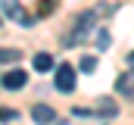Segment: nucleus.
I'll use <instances>...</instances> for the list:
<instances>
[{
    "label": "nucleus",
    "instance_id": "obj_8",
    "mask_svg": "<svg viewBox=\"0 0 134 125\" xmlns=\"http://www.w3.org/2000/svg\"><path fill=\"white\" fill-rule=\"evenodd\" d=\"M22 53L19 50H0V62H19Z\"/></svg>",
    "mask_w": 134,
    "mask_h": 125
},
{
    "label": "nucleus",
    "instance_id": "obj_1",
    "mask_svg": "<svg viewBox=\"0 0 134 125\" xmlns=\"http://www.w3.org/2000/svg\"><path fill=\"white\" fill-rule=\"evenodd\" d=\"M97 9H87V13H81L78 16V22L72 25V31H69V38H66V47H75V44H81L91 31H94V25H97Z\"/></svg>",
    "mask_w": 134,
    "mask_h": 125
},
{
    "label": "nucleus",
    "instance_id": "obj_6",
    "mask_svg": "<svg viewBox=\"0 0 134 125\" xmlns=\"http://www.w3.org/2000/svg\"><path fill=\"white\" fill-rule=\"evenodd\" d=\"M53 69V56L50 53H37L34 56V72H50Z\"/></svg>",
    "mask_w": 134,
    "mask_h": 125
},
{
    "label": "nucleus",
    "instance_id": "obj_3",
    "mask_svg": "<svg viewBox=\"0 0 134 125\" xmlns=\"http://www.w3.org/2000/svg\"><path fill=\"white\" fill-rule=\"evenodd\" d=\"M0 85H3L6 91H22V88L28 85V72H22V69H9V72L0 78Z\"/></svg>",
    "mask_w": 134,
    "mask_h": 125
},
{
    "label": "nucleus",
    "instance_id": "obj_9",
    "mask_svg": "<svg viewBox=\"0 0 134 125\" xmlns=\"http://www.w3.org/2000/svg\"><path fill=\"white\" fill-rule=\"evenodd\" d=\"M81 72H97V56H81Z\"/></svg>",
    "mask_w": 134,
    "mask_h": 125
},
{
    "label": "nucleus",
    "instance_id": "obj_7",
    "mask_svg": "<svg viewBox=\"0 0 134 125\" xmlns=\"http://www.w3.org/2000/svg\"><path fill=\"white\" fill-rule=\"evenodd\" d=\"M115 88H119V94H122V97H131V72H125V75L115 81Z\"/></svg>",
    "mask_w": 134,
    "mask_h": 125
},
{
    "label": "nucleus",
    "instance_id": "obj_11",
    "mask_svg": "<svg viewBox=\"0 0 134 125\" xmlns=\"http://www.w3.org/2000/svg\"><path fill=\"white\" fill-rule=\"evenodd\" d=\"M9 119H16V110H9V106H0V122H9Z\"/></svg>",
    "mask_w": 134,
    "mask_h": 125
},
{
    "label": "nucleus",
    "instance_id": "obj_4",
    "mask_svg": "<svg viewBox=\"0 0 134 125\" xmlns=\"http://www.w3.org/2000/svg\"><path fill=\"white\" fill-rule=\"evenodd\" d=\"M3 13H6L13 22H19V25H31V22H34L31 16L22 9V3H19V0H3Z\"/></svg>",
    "mask_w": 134,
    "mask_h": 125
},
{
    "label": "nucleus",
    "instance_id": "obj_10",
    "mask_svg": "<svg viewBox=\"0 0 134 125\" xmlns=\"http://www.w3.org/2000/svg\"><path fill=\"white\" fill-rule=\"evenodd\" d=\"M56 6V0H41V6H37V16H50V9Z\"/></svg>",
    "mask_w": 134,
    "mask_h": 125
},
{
    "label": "nucleus",
    "instance_id": "obj_13",
    "mask_svg": "<svg viewBox=\"0 0 134 125\" xmlns=\"http://www.w3.org/2000/svg\"><path fill=\"white\" fill-rule=\"evenodd\" d=\"M97 44H100V50L109 47V31H97Z\"/></svg>",
    "mask_w": 134,
    "mask_h": 125
},
{
    "label": "nucleus",
    "instance_id": "obj_12",
    "mask_svg": "<svg viewBox=\"0 0 134 125\" xmlns=\"http://www.w3.org/2000/svg\"><path fill=\"white\" fill-rule=\"evenodd\" d=\"M100 116H115V106H112V103H109V100H100Z\"/></svg>",
    "mask_w": 134,
    "mask_h": 125
},
{
    "label": "nucleus",
    "instance_id": "obj_2",
    "mask_svg": "<svg viewBox=\"0 0 134 125\" xmlns=\"http://www.w3.org/2000/svg\"><path fill=\"white\" fill-rule=\"evenodd\" d=\"M75 81H78V72H75V66H69V62L56 66V78H53V88H56V91L72 94V91H75Z\"/></svg>",
    "mask_w": 134,
    "mask_h": 125
},
{
    "label": "nucleus",
    "instance_id": "obj_5",
    "mask_svg": "<svg viewBox=\"0 0 134 125\" xmlns=\"http://www.w3.org/2000/svg\"><path fill=\"white\" fill-rule=\"evenodd\" d=\"M31 119H34L37 125H50L53 119H56V113H53L50 106H44V103H37V106L31 110Z\"/></svg>",
    "mask_w": 134,
    "mask_h": 125
}]
</instances>
